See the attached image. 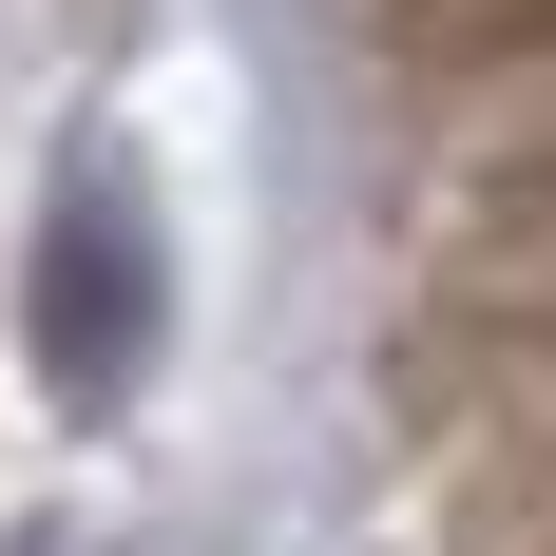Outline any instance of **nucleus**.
<instances>
[{
    "mask_svg": "<svg viewBox=\"0 0 556 556\" xmlns=\"http://www.w3.org/2000/svg\"><path fill=\"white\" fill-rule=\"evenodd\" d=\"M20 307H39V384L58 403L135 384V345H154V230H135L115 173H77V192L39 212V288H20Z\"/></svg>",
    "mask_w": 556,
    "mask_h": 556,
    "instance_id": "1",
    "label": "nucleus"
}]
</instances>
